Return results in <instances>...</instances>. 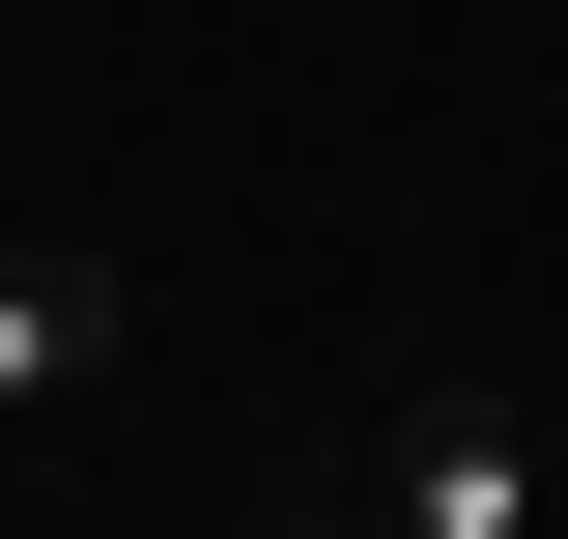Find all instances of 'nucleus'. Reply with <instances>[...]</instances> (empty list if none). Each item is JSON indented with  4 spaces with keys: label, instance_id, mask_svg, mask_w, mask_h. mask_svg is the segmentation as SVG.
<instances>
[{
    "label": "nucleus",
    "instance_id": "obj_2",
    "mask_svg": "<svg viewBox=\"0 0 568 539\" xmlns=\"http://www.w3.org/2000/svg\"><path fill=\"white\" fill-rule=\"evenodd\" d=\"M369 482H398V539H540V426H511V398H398Z\"/></svg>",
    "mask_w": 568,
    "mask_h": 539
},
{
    "label": "nucleus",
    "instance_id": "obj_1",
    "mask_svg": "<svg viewBox=\"0 0 568 539\" xmlns=\"http://www.w3.org/2000/svg\"><path fill=\"white\" fill-rule=\"evenodd\" d=\"M114 369H142V284L85 256V227H0V455H58Z\"/></svg>",
    "mask_w": 568,
    "mask_h": 539
}]
</instances>
